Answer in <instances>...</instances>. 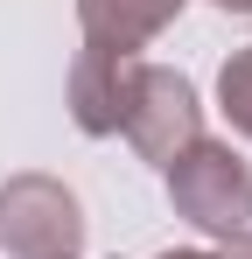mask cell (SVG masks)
<instances>
[{"mask_svg":"<svg viewBox=\"0 0 252 259\" xmlns=\"http://www.w3.org/2000/svg\"><path fill=\"white\" fill-rule=\"evenodd\" d=\"M0 245L14 259H77L84 210L56 175H7L0 182Z\"/></svg>","mask_w":252,"mask_h":259,"instance_id":"7a4b0ae2","label":"cell"},{"mask_svg":"<svg viewBox=\"0 0 252 259\" xmlns=\"http://www.w3.org/2000/svg\"><path fill=\"white\" fill-rule=\"evenodd\" d=\"M119 133L133 140V154H140V161L168 168L189 140H203V105H196V84H189L182 70H168V63H140Z\"/></svg>","mask_w":252,"mask_h":259,"instance_id":"3957f363","label":"cell"},{"mask_svg":"<svg viewBox=\"0 0 252 259\" xmlns=\"http://www.w3.org/2000/svg\"><path fill=\"white\" fill-rule=\"evenodd\" d=\"M217 105H224L231 133L252 140V49H231V56H224V70H217Z\"/></svg>","mask_w":252,"mask_h":259,"instance_id":"8992f818","label":"cell"},{"mask_svg":"<svg viewBox=\"0 0 252 259\" xmlns=\"http://www.w3.org/2000/svg\"><path fill=\"white\" fill-rule=\"evenodd\" d=\"M133 77H140V56L77 49V63H70V119H77V133H91V140L119 133L126 98H133Z\"/></svg>","mask_w":252,"mask_h":259,"instance_id":"277c9868","label":"cell"},{"mask_svg":"<svg viewBox=\"0 0 252 259\" xmlns=\"http://www.w3.org/2000/svg\"><path fill=\"white\" fill-rule=\"evenodd\" d=\"M161 259H217V252H196V245H182V252H161Z\"/></svg>","mask_w":252,"mask_h":259,"instance_id":"ba28073f","label":"cell"},{"mask_svg":"<svg viewBox=\"0 0 252 259\" xmlns=\"http://www.w3.org/2000/svg\"><path fill=\"white\" fill-rule=\"evenodd\" d=\"M217 259H252V231H231V238H224V252Z\"/></svg>","mask_w":252,"mask_h":259,"instance_id":"52a82bcc","label":"cell"},{"mask_svg":"<svg viewBox=\"0 0 252 259\" xmlns=\"http://www.w3.org/2000/svg\"><path fill=\"white\" fill-rule=\"evenodd\" d=\"M217 7H224V14H252V0H217Z\"/></svg>","mask_w":252,"mask_h":259,"instance_id":"9c48e42d","label":"cell"},{"mask_svg":"<svg viewBox=\"0 0 252 259\" xmlns=\"http://www.w3.org/2000/svg\"><path fill=\"white\" fill-rule=\"evenodd\" d=\"M161 175L175 217H189L196 231H210V238L252 231V168L231 154V140H189Z\"/></svg>","mask_w":252,"mask_h":259,"instance_id":"6da1fadb","label":"cell"},{"mask_svg":"<svg viewBox=\"0 0 252 259\" xmlns=\"http://www.w3.org/2000/svg\"><path fill=\"white\" fill-rule=\"evenodd\" d=\"M182 14V0H77L84 49H112V56H140Z\"/></svg>","mask_w":252,"mask_h":259,"instance_id":"5b68a950","label":"cell"}]
</instances>
